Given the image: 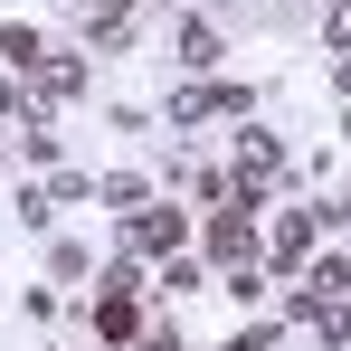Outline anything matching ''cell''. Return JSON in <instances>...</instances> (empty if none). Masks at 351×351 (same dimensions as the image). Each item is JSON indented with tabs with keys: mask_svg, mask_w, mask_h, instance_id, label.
<instances>
[{
	"mask_svg": "<svg viewBox=\"0 0 351 351\" xmlns=\"http://www.w3.org/2000/svg\"><path fill=\"white\" fill-rule=\"evenodd\" d=\"M95 199H105V209L123 219V209H143V199H162V180H152V171H95Z\"/></svg>",
	"mask_w": 351,
	"mask_h": 351,
	"instance_id": "4fadbf2b",
	"label": "cell"
},
{
	"mask_svg": "<svg viewBox=\"0 0 351 351\" xmlns=\"http://www.w3.org/2000/svg\"><path fill=\"white\" fill-rule=\"evenodd\" d=\"M48 48H58V38H48L38 19H0V66H10V76H29Z\"/></svg>",
	"mask_w": 351,
	"mask_h": 351,
	"instance_id": "8fae6325",
	"label": "cell"
},
{
	"mask_svg": "<svg viewBox=\"0 0 351 351\" xmlns=\"http://www.w3.org/2000/svg\"><path fill=\"white\" fill-rule=\"evenodd\" d=\"M323 10H332V0H323Z\"/></svg>",
	"mask_w": 351,
	"mask_h": 351,
	"instance_id": "d6986e66",
	"label": "cell"
},
{
	"mask_svg": "<svg viewBox=\"0 0 351 351\" xmlns=\"http://www.w3.org/2000/svg\"><path fill=\"white\" fill-rule=\"evenodd\" d=\"M313 247H323V219H313V199H285V209H266V276H304L313 266Z\"/></svg>",
	"mask_w": 351,
	"mask_h": 351,
	"instance_id": "8992f818",
	"label": "cell"
},
{
	"mask_svg": "<svg viewBox=\"0 0 351 351\" xmlns=\"http://www.w3.org/2000/svg\"><path fill=\"white\" fill-rule=\"evenodd\" d=\"M180 10H209V19H228V10H237V0H180Z\"/></svg>",
	"mask_w": 351,
	"mask_h": 351,
	"instance_id": "ac0fdd59",
	"label": "cell"
},
{
	"mask_svg": "<svg viewBox=\"0 0 351 351\" xmlns=\"http://www.w3.org/2000/svg\"><path fill=\"white\" fill-rule=\"evenodd\" d=\"M313 38H323V48L342 58V48H351V0H332V10H323V29H313Z\"/></svg>",
	"mask_w": 351,
	"mask_h": 351,
	"instance_id": "2e32d148",
	"label": "cell"
},
{
	"mask_svg": "<svg viewBox=\"0 0 351 351\" xmlns=\"http://www.w3.org/2000/svg\"><path fill=\"white\" fill-rule=\"evenodd\" d=\"M219 162H228L237 180H256V190H276V180H294V152H285V133H276V123H228V152H219Z\"/></svg>",
	"mask_w": 351,
	"mask_h": 351,
	"instance_id": "5b68a950",
	"label": "cell"
},
{
	"mask_svg": "<svg viewBox=\"0 0 351 351\" xmlns=\"http://www.w3.org/2000/svg\"><path fill=\"white\" fill-rule=\"evenodd\" d=\"M10 219H19V228H38V237H58V199H48V180H10Z\"/></svg>",
	"mask_w": 351,
	"mask_h": 351,
	"instance_id": "7c38bea8",
	"label": "cell"
},
{
	"mask_svg": "<svg viewBox=\"0 0 351 351\" xmlns=\"http://www.w3.org/2000/svg\"><path fill=\"white\" fill-rule=\"evenodd\" d=\"M19 123H29V76H10V66H0V143H10Z\"/></svg>",
	"mask_w": 351,
	"mask_h": 351,
	"instance_id": "5bb4252c",
	"label": "cell"
},
{
	"mask_svg": "<svg viewBox=\"0 0 351 351\" xmlns=\"http://www.w3.org/2000/svg\"><path fill=\"white\" fill-rule=\"evenodd\" d=\"M95 266H105V256H95L76 228H58V237H48V285H58V294H86V285H95Z\"/></svg>",
	"mask_w": 351,
	"mask_h": 351,
	"instance_id": "9c48e42d",
	"label": "cell"
},
{
	"mask_svg": "<svg viewBox=\"0 0 351 351\" xmlns=\"http://www.w3.org/2000/svg\"><path fill=\"white\" fill-rule=\"evenodd\" d=\"M171 66H180V76H228V19L180 10V19H171Z\"/></svg>",
	"mask_w": 351,
	"mask_h": 351,
	"instance_id": "52a82bcc",
	"label": "cell"
},
{
	"mask_svg": "<svg viewBox=\"0 0 351 351\" xmlns=\"http://www.w3.org/2000/svg\"><path fill=\"white\" fill-rule=\"evenodd\" d=\"M276 342H285V323H266V313H256V323H237L219 351H276Z\"/></svg>",
	"mask_w": 351,
	"mask_h": 351,
	"instance_id": "9a60e30c",
	"label": "cell"
},
{
	"mask_svg": "<svg viewBox=\"0 0 351 351\" xmlns=\"http://www.w3.org/2000/svg\"><path fill=\"white\" fill-rule=\"evenodd\" d=\"M199 285H219V276L199 266V247H190V256H162V266H152V304H190Z\"/></svg>",
	"mask_w": 351,
	"mask_h": 351,
	"instance_id": "30bf717a",
	"label": "cell"
},
{
	"mask_svg": "<svg viewBox=\"0 0 351 351\" xmlns=\"http://www.w3.org/2000/svg\"><path fill=\"white\" fill-rule=\"evenodd\" d=\"M332 95H342V105H351V48H342V58H332Z\"/></svg>",
	"mask_w": 351,
	"mask_h": 351,
	"instance_id": "e0dca14e",
	"label": "cell"
},
{
	"mask_svg": "<svg viewBox=\"0 0 351 351\" xmlns=\"http://www.w3.org/2000/svg\"><path fill=\"white\" fill-rule=\"evenodd\" d=\"M190 209L180 199H143V209H123L114 219V256H133V266H162V256H190Z\"/></svg>",
	"mask_w": 351,
	"mask_h": 351,
	"instance_id": "7a4b0ae2",
	"label": "cell"
},
{
	"mask_svg": "<svg viewBox=\"0 0 351 351\" xmlns=\"http://www.w3.org/2000/svg\"><path fill=\"white\" fill-rule=\"evenodd\" d=\"M256 105H266L256 76H180L171 95H162V123L171 133H199V123H247Z\"/></svg>",
	"mask_w": 351,
	"mask_h": 351,
	"instance_id": "6da1fadb",
	"label": "cell"
},
{
	"mask_svg": "<svg viewBox=\"0 0 351 351\" xmlns=\"http://www.w3.org/2000/svg\"><path fill=\"white\" fill-rule=\"evenodd\" d=\"M86 95H95V58H86V48H48V58L29 66V123L76 114Z\"/></svg>",
	"mask_w": 351,
	"mask_h": 351,
	"instance_id": "277c9868",
	"label": "cell"
},
{
	"mask_svg": "<svg viewBox=\"0 0 351 351\" xmlns=\"http://www.w3.org/2000/svg\"><path fill=\"white\" fill-rule=\"evenodd\" d=\"M190 247H199L209 276H247V266H266V219H256V209H209Z\"/></svg>",
	"mask_w": 351,
	"mask_h": 351,
	"instance_id": "3957f363",
	"label": "cell"
},
{
	"mask_svg": "<svg viewBox=\"0 0 351 351\" xmlns=\"http://www.w3.org/2000/svg\"><path fill=\"white\" fill-rule=\"evenodd\" d=\"M133 38H143V0H86V38H76L86 58H123Z\"/></svg>",
	"mask_w": 351,
	"mask_h": 351,
	"instance_id": "ba28073f",
	"label": "cell"
}]
</instances>
